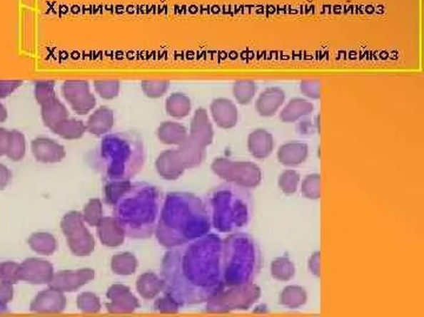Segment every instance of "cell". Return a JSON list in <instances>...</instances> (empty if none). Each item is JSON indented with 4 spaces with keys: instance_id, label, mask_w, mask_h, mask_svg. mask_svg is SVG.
<instances>
[{
    "instance_id": "obj_1",
    "label": "cell",
    "mask_w": 424,
    "mask_h": 317,
    "mask_svg": "<svg viewBox=\"0 0 424 317\" xmlns=\"http://www.w3.org/2000/svg\"><path fill=\"white\" fill-rule=\"evenodd\" d=\"M223 239L206 234L197 240L168 249L162 261L165 289L184 306L206 303L224 287L222 279Z\"/></svg>"
},
{
    "instance_id": "obj_2",
    "label": "cell",
    "mask_w": 424,
    "mask_h": 317,
    "mask_svg": "<svg viewBox=\"0 0 424 317\" xmlns=\"http://www.w3.org/2000/svg\"><path fill=\"white\" fill-rule=\"evenodd\" d=\"M211 228L206 204L195 194L175 192L165 197L153 234L162 247L172 249L204 237Z\"/></svg>"
},
{
    "instance_id": "obj_3",
    "label": "cell",
    "mask_w": 424,
    "mask_h": 317,
    "mask_svg": "<svg viewBox=\"0 0 424 317\" xmlns=\"http://www.w3.org/2000/svg\"><path fill=\"white\" fill-rule=\"evenodd\" d=\"M115 217L132 239H148L155 233L162 208V194L148 184H132L116 202Z\"/></svg>"
},
{
    "instance_id": "obj_4",
    "label": "cell",
    "mask_w": 424,
    "mask_h": 317,
    "mask_svg": "<svg viewBox=\"0 0 424 317\" xmlns=\"http://www.w3.org/2000/svg\"><path fill=\"white\" fill-rule=\"evenodd\" d=\"M94 161L108 180H130L144 164L143 142L135 134H108Z\"/></svg>"
},
{
    "instance_id": "obj_5",
    "label": "cell",
    "mask_w": 424,
    "mask_h": 317,
    "mask_svg": "<svg viewBox=\"0 0 424 317\" xmlns=\"http://www.w3.org/2000/svg\"><path fill=\"white\" fill-rule=\"evenodd\" d=\"M212 228L222 234L238 232L253 217V199L249 189L236 185H221L212 190L206 201Z\"/></svg>"
},
{
    "instance_id": "obj_6",
    "label": "cell",
    "mask_w": 424,
    "mask_h": 317,
    "mask_svg": "<svg viewBox=\"0 0 424 317\" xmlns=\"http://www.w3.org/2000/svg\"><path fill=\"white\" fill-rule=\"evenodd\" d=\"M261 249L251 235L230 233L222 244V279L226 287L251 284L261 269Z\"/></svg>"
},
{
    "instance_id": "obj_7",
    "label": "cell",
    "mask_w": 424,
    "mask_h": 317,
    "mask_svg": "<svg viewBox=\"0 0 424 317\" xmlns=\"http://www.w3.org/2000/svg\"><path fill=\"white\" fill-rule=\"evenodd\" d=\"M262 296L255 282L224 287L206 302V311L211 314H228L233 311H249Z\"/></svg>"
},
{
    "instance_id": "obj_8",
    "label": "cell",
    "mask_w": 424,
    "mask_h": 317,
    "mask_svg": "<svg viewBox=\"0 0 424 317\" xmlns=\"http://www.w3.org/2000/svg\"><path fill=\"white\" fill-rule=\"evenodd\" d=\"M212 173L229 184L253 189L262 182V170L253 161L231 160L229 157H217L212 161Z\"/></svg>"
},
{
    "instance_id": "obj_9",
    "label": "cell",
    "mask_w": 424,
    "mask_h": 317,
    "mask_svg": "<svg viewBox=\"0 0 424 317\" xmlns=\"http://www.w3.org/2000/svg\"><path fill=\"white\" fill-rule=\"evenodd\" d=\"M61 228L66 237L71 253L79 257L91 255L96 248V240L88 228L85 227V221L81 212L65 214L61 219Z\"/></svg>"
},
{
    "instance_id": "obj_10",
    "label": "cell",
    "mask_w": 424,
    "mask_h": 317,
    "mask_svg": "<svg viewBox=\"0 0 424 317\" xmlns=\"http://www.w3.org/2000/svg\"><path fill=\"white\" fill-rule=\"evenodd\" d=\"M61 94L71 108L79 115L90 113L97 104L88 81H65L61 85Z\"/></svg>"
},
{
    "instance_id": "obj_11",
    "label": "cell",
    "mask_w": 424,
    "mask_h": 317,
    "mask_svg": "<svg viewBox=\"0 0 424 317\" xmlns=\"http://www.w3.org/2000/svg\"><path fill=\"white\" fill-rule=\"evenodd\" d=\"M94 277L96 271L91 268H81L77 271H61L54 273L50 284L47 286L61 293H72L91 282Z\"/></svg>"
},
{
    "instance_id": "obj_12",
    "label": "cell",
    "mask_w": 424,
    "mask_h": 317,
    "mask_svg": "<svg viewBox=\"0 0 424 317\" xmlns=\"http://www.w3.org/2000/svg\"><path fill=\"white\" fill-rule=\"evenodd\" d=\"M106 297L108 302L105 303V308L112 314H131L141 307L138 298L124 284L111 286L108 289Z\"/></svg>"
},
{
    "instance_id": "obj_13",
    "label": "cell",
    "mask_w": 424,
    "mask_h": 317,
    "mask_svg": "<svg viewBox=\"0 0 424 317\" xmlns=\"http://www.w3.org/2000/svg\"><path fill=\"white\" fill-rule=\"evenodd\" d=\"M19 281L31 284H49L54 276V266L38 257H30L19 264Z\"/></svg>"
},
{
    "instance_id": "obj_14",
    "label": "cell",
    "mask_w": 424,
    "mask_h": 317,
    "mask_svg": "<svg viewBox=\"0 0 424 317\" xmlns=\"http://www.w3.org/2000/svg\"><path fill=\"white\" fill-rule=\"evenodd\" d=\"M68 306L65 293L49 287L34 297L30 304V311L38 314H59Z\"/></svg>"
},
{
    "instance_id": "obj_15",
    "label": "cell",
    "mask_w": 424,
    "mask_h": 317,
    "mask_svg": "<svg viewBox=\"0 0 424 317\" xmlns=\"http://www.w3.org/2000/svg\"><path fill=\"white\" fill-rule=\"evenodd\" d=\"M156 170L159 177L165 180H177L186 170L182 155L177 148L166 150L159 154L155 162Z\"/></svg>"
},
{
    "instance_id": "obj_16",
    "label": "cell",
    "mask_w": 424,
    "mask_h": 317,
    "mask_svg": "<svg viewBox=\"0 0 424 317\" xmlns=\"http://www.w3.org/2000/svg\"><path fill=\"white\" fill-rule=\"evenodd\" d=\"M34 159L41 164H57L66 157L65 148L50 137H36L31 142Z\"/></svg>"
},
{
    "instance_id": "obj_17",
    "label": "cell",
    "mask_w": 424,
    "mask_h": 317,
    "mask_svg": "<svg viewBox=\"0 0 424 317\" xmlns=\"http://www.w3.org/2000/svg\"><path fill=\"white\" fill-rule=\"evenodd\" d=\"M210 113L217 126L231 130L238 124V108L226 98H217L210 105Z\"/></svg>"
},
{
    "instance_id": "obj_18",
    "label": "cell",
    "mask_w": 424,
    "mask_h": 317,
    "mask_svg": "<svg viewBox=\"0 0 424 317\" xmlns=\"http://www.w3.org/2000/svg\"><path fill=\"white\" fill-rule=\"evenodd\" d=\"M188 137L204 147H208L212 144L213 137H215V132H213V127H212L206 108L201 107L198 110H196L191 119V124H190Z\"/></svg>"
},
{
    "instance_id": "obj_19",
    "label": "cell",
    "mask_w": 424,
    "mask_h": 317,
    "mask_svg": "<svg viewBox=\"0 0 424 317\" xmlns=\"http://www.w3.org/2000/svg\"><path fill=\"white\" fill-rule=\"evenodd\" d=\"M101 244L108 248H117L124 242L126 234L115 217H104L96 226Z\"/></svg>"
},
{
    "instance_id": "obj_20",
    "label": "cell",
    "mask_w": 424,
    "mask_h": 317,
    "mask_svg": "<svg viewBox=\"0 0 424 317\" xmlns=\"http://www.w3.org/2000/svg\"><path fill=\"white\" fill-rule=\"evenodd\" d=\"M275 148V139L269 130L257 128L248 137V150L251 157L258 160L269 157Z\"/></svg>"
},
{
    "instance_id": "obj_21",
    "label": "cell",
    "mask_w": 424,
    "mask_h": 317,
    "mask_svg": "<svg viewBox=\"0 0 424 317\" xmlns=\"http://www.w3.org/2000/svg\"><path fill=\"white\" fill-rule=\"evenodd\" d=\"M309 157V146L300 141H289L277 150V160L286 167H296L304 164Z\"/></svg>"
},
{
    "instance_id": "obj_22",
    "label": "cell",
    "mask_w": 424,
    "mask_h": 317,
    "mask_svg": "<svg viewBox=\"0 0 424 317\" xmlns=\"http://www.w3.org/2000/svg\"><path fill=\"white\" fill-rule=\"evenodd\" d=\"M286 101V92L280 87H269L259 94L256 101L257 113L261 117H273Z\"/></svg>"
},
{
    "instance_id": "obj_23",
    "label": "cell",
    "mask_w": 424,
    "mask_h": 317,
    "mask_svg": "<svg viewBox=\"0 0 424 317\" xmlns=\"http://www.w3.org/2000/svg\"><path fill=\"white\" fill-rule=\"evenodd\" d=\"M85 125L89 133L96 137H104L115 126V113L108 107H99L89 117Z\"/></svg>"
},
{
    "instance_id": "obj_24",
    "label": "cell",
    "mask_w": 424,
    "mask_h": 317,
    "mask_svg": "<svg viewBox=\"0 0 424 317\" xmlns=\"http://www.w3.org/2000/svg\"><path fill=\"white\" fill-rule=\"evenodd\" d=\"M136 288L141 298L148 301L155 300L156 297L159 296L164 291L165 282L162 275L146 271L144 274L139 275Z\"/></svg>"
},
{
    "instance_id": "obj_25",
    "label": "cell",
    "mask_w": 424,
    "mask_h": 317,
    "mask_svg": "<svg viewBox=\"0 0 424 317\" xmlns=\"http://www.w3.org/2000/svg\"><path fill=\"white\" fill-rule=\"evenodd\" d=\"M157 137L163 145L177 146L182 145L188 137V132L186 126L175 121H164L157 128Z\"/></svg>"
},
{
    "instance_id": "obj_26",
    "label": "cell",
    "mask_w": 424,
    "mask_h": 317,
    "mask_svg": "<svg viewBox=\"0 0 424 317\" xmlns=\"http://www.w3.org/2000/svg\"><path fill=\"white\" fill-rule=\"evenodd\" d=\"M315 106L302 98H293L281 110L280 119L286 124H293L313 113Z\"/></svg>"
},
{
    "instance_id": "obj_27",
    "label": "cell",
    "mask_w": 424,
    "mask_h": 317,
    "mask_svg": "<svg viewBox=\"0 0 424 317\" xmlns=\"http://www.w3.org/2000/svg\"><path fill=\"white\" fill-rule=\"evenodd\" d=\"M179 153L182 155L183 161L186 164V170L198 167L206 160V147L192 140L191 137H186L182 145H179Z\"/></svg>"
},
{
    "instance_id": "obj_28",
    "label": "cell",
    "mask_w": 424,
    "mask_h": 317,
    "mask_svg": "<svg viewBox=\"0 0 424 317\" xmlns=\"http://www.w3.org/2000/svg\"><path fill=\"white\" fill-rule=\"evenodd\" d=\"M41 110L43 123L51 130H54L58 124H61V121L65 120L66 118L70 117L68 108L58 98L41 106Z\"/></svg>"
},
{
    "instance_id": "obj_29",
    "label": "cell",
    "mask_w": 424,
    "mask_h": 317,
    "mask_svg": "<svg viewBox=\"0 0 424 317\" xmlns=\"http://www.w3.org/2000/svg\"><path fill=\"white\" fill-rule=\"evenodd\" d=\"M278 302L288 309H300L308 302V291L306 288L297 284L286 286L278 295Z\"/></svg>"
},
{
    "instance_id": "obj_30",
    "label": "cell",
    "mask_w": 424,
    "mask_h": 317,
    "mask_svg": "<svg viewBox=\"0 0 424 317\" xmlns=\"http://www.w3.org/2000/svg\"><path fill=\"white\" fill-rule=\"evenodd\" d=\"M27 244L34 253L43 255V256H50L54 251H57L58 241L52 234L46 232H38L34 233L29 237Z\"/></svg>"
},
{
    "instance_id": "obj_31",
    "label": "cell",
    "mask_w": 424,
    "mask_h": 317,
    "mask_svg": "<svg viewBox=\"0 0 424 317\" xmlns=\"http://www.w3.org/2000/svg\"><path fill=\"white\" fill-rule=\"evenodd\" d=\"M165 110L170 117L183 119L191 112V100L186 94L172 93L165 101Z\"/></svg>"
},
{
    "instance_id": "obj_32",
    "label": "cell",
    "mask_w": 424,
    "mask_h": 317,
    "mask_svg": "<svg viewBox=\"0 0 424 317\" xmlns=\"http://www.w3.org/2000/svg\"><path fill=\"white\" fill-rule=\"evenodd\" d=\"M52 132L65 140H77L86 132V125L84 124V121L69 117L54 127Z\"/></svg>"
},
{
    "instance_id": "obj_33",
    "label": "cell",
    "mask_w": 424,
    "mask_h": 317,
    "mask_svg": "<svg viewBox=\"0 0 424 317\" xmlns=\"http://www.w3.org/2000/svg\"><path fill=\"white\" fill-rule=\"evenodd\" d=\"M270 274L280 282H289L296 275V267L289 256H278L270 264Z\"/></svg>"
},
{
    "instance_id": "obj_34",
    "label": "cell",
    "mask_w": 424,
    "mask_h": 317,
    "mask_svg": "<svg viewBox=\"0 0 424 317\" xmlns=\"http://www.w3.org/2000/svg\"><path fill=\"white\" fill-rule=\"evenodd\" d=\"M138 268V260L132 253L116 254L111 257V271L119 276L135 274Z\"/></svg>"
},
{
    "instance_id": "obj_35",
    "label": "cell",
    "mask_w": 424,
    "mask_h": 317,
    "mask_svg": "<svg viewBox=\"0 0 424 317\" xmlns=\"http://www.w3.org/2000/svg\"><path fill=\"white\" fill-rule=\"evenodd\" d=\"M184 307L182 301L176 296L171 291L164 289L162 294L156 297L155 308L156 311H159L162 314H176Z\"/></svg>"
},
{
    "instance_id": "obj_36",
    "label": "cell",
    "mask_w": 424,
    "mask_h": 317,
    "mask_svg": "<svg viewBox=\"0 0 424 317\" xmlns=\"http://www.w3.org/2000/svg\"><path fill=\"white\" fill-rule=\"evenodd\" d=\"M258 86L255 81H236L233 86V94L237 103L241 105H249L257 94Z\"/></svg>"
},
{
    "instance_id": "obj_37",
    "label": "cell",
    "mask_w": 424,
    "mask_h": 317,
    "mask_svg": "<svg viewBox=\"0 0 424 317\" xmlns=\"http://www.w3.org/2000/svg\"><path fill=\"white\" fill-rule=\"evenodd\" d=\"M130 180H110L104 187V199L106 204L115 206L119 199L131 188Z\"/></svg>"
},
{
    "instance_id": "obj_38",
    "label": "cell",
    "mask_w": 424,
    "mask_h": 317,
    "mask_svg": "<svg viewBox=\"0 0 424 317\" xmlns=\"http://www.w3.org/2000/svg\"><path fill=\"white\" fill-rule=\"evenodd\" d=\"M26 154V139L19 130H11L10 144L6 157L12 161L23 160Z\"/></svg>"
},
{
    "instance_id": "obj_39",
    "label": "cell",
    "mask_w": 424,
    "mask_h": 317,
    "mask_svg": "<svg viewBox=\"0 0 424 317\" xmlns=\"http://www.w3.org/2000/svg\"><path fill=\"white\" fill-rule=\"evenodd\" d=\"M301 174L295 170H283L278 177L277 185L281 192L286 195H293L296 193L301 185Z\"/></svg>"
},
{
    "instance_id": "obj_40",
    "label": "cell",
    "mask_w": 424,
    "mask_h": 317,
    "mask_svg": "<svg viewBox=\"0 0 424 317\" xmlns=\"http://www.w3.org/2000/svg\"><path fill=\"white\" fill-rule=\"evenodd\" d=\"M301 193L308 200H320V175L313 173L306 175L301 180Z\"/></svg>"
},
{
    "instance_id": "obj_41",
    "label": "cell",
    "mask_w": 424,
    "mask_h": 317,
    "mask_svg": "<svg viewBox=\"0 0 424 317\" xmlns=\"http://www.w3.org/2000/svg\"><path fill=\"white\" fill-rule=\"evenodd\" d=\"M81 217L84 219L85 224L96 227L101 219L104 217L103 214V202L99 199H91L85 204L84 209L81 212Z\"/></svg>"
},
{
    "instance_id": "obj_42",
    "label": "cell",
    "mask_w": 424,
    "mask_h": 317,
    "mask_svg": "<svg viewBox=\"0 0 424 317\" xmlns=\"http://www.w3.org/2000/svg\"><path fill=\"white\" fill-rule=\"evenodd\" d=\"M34 98L39 106L57 99L56 83L50 80L37 81L34 84Z\"/></svg>"
},
{
    "instance_id": "obj_43",
    "label": "cell",
    "mask_w": 424,
    "mask_h": 317,
    "mask_svg": "<svg viewBox=\"0 0 424 317\" xmlns=\"http://www.w3.org/2000/svg\"><path fill=\"white\" fill-rule=\"evenodd\" d=\"M76 303L78 309L85 314H96L98 311H101L103 307L101 298L91 291H84L78 295Z\"/></svg>"
},
{
    "instance_id": "obj_44",
    "label": "cell",
    "mask_w": 424,
    "mask_h": 317,
    "mask_svg": "<svg viewBox=\"0 0 424 317\" xmlns=\"http://www.w3.org/2000/svg\"><path fill=\"white\" fill-rule=\"evenodd\" d=\"M94 90L105 100H112L119 95L121 83L117 80H97L94 83Z\"/></svg>"
},
{
    "instance_id": "obj_45",
    "label": "cell",
    "mask_w": 424,
    "mask_h": 317,
    "mask_svg": "<svg viewBox=\"0 0 424 317\" xmlns=\"http://www.w3.org/2000/svg\"><path fill=\"white\" fill-rule=\"evenodd\" d=\"M170 85L171 84L168 81L164 80H144L141 81V86L146 97L158 99L168 92Z\"/></svg>"
},
{
    "instance_id": "obj_46",
    "label": "cell",
    "mask_w": 424,
    "mask_h": 317,
    "mask_svg": "<svg viewBox=\"0 0 424 317\" xmlns=\"http://www.w3.org/2000/svg\"><path fill=\"white\" fill-rule=\"evenodd\" d=\"M21 81H0V101L4 98L9 97L11 93H14L18 87H21ZM7 115H9V113H7L6 107L0 103V123H4V121L6 120Z\"/></svg>"
},
{
    "instance_id": "obj_47",
    "label": "cell",
    "mask_w": 424,
    "mask_h": 317,
    "mask_svg": "<svg viewBox=\"0 0 424 317\" xmlns=\"http://www.w3.org/2000/svg\"><path fill=\"white\" fill-rule=\"evenodd\" d=\"M19 264L7 261L0 264V281L9 282V284H16L19 282Z\"/></svg>"
},
{
    "instance_id": "obj_48",
    "label": "cell",
    "mask_w": 424,
    "mask_h": 317,
    "mask_svg": "<svg viewBox=\"0 0 424 317\" xmlns=\"http://www.w3.org/2000/svg\"><path fill=\"white\" fill-rule=\"evenodd\" d=\"M320 88L322 84L320 80L311 79V80H303L301 83L300 90L302 94L311 100H318L320 98Z\"/></svg>"
},
{
    "instance_id": "obj_49",
    "label": "cell",
    "mask_w": 424,
    "mask_h": 317,
    "mask_svg": "<svg viewBox=\"0 0 424 317\" xmlns=\"http://www.w3.org/2000/svg\"><path fill=\"white\" fill-rule=\"evenodd\" d=\"M14 284L0 281V304L7 306L11 301L14 300Z\"/></svg>"
},
{
    "instance_id": "obj_50",
    "label": "cell",
    "mask_w": 424,
    "mask_h": 317,
    "mask_svg": "<svg viewBox=\"0 0 424 317\" xmlns=\"http://www.w3.org/2000/svg\"><path fill=\"white\" fill-rule=\"evenodd\" d=\"M300 123L297 124L296 130L297 133L301 134V135H306V137H309V135H313V134L316 133L317 130H318V125L313 124V121L309 120V119H301Z\"/></svg>"
},
{
    "instance_id": "obj_51",
    "label": "cell",
    "mask_w": 424,
    "mask_h": 317,
    "mask_svg": "<svg viewBox=\"0 0 424 317\" xmlns=\"http://www.w3.org/2000/svg\"><path fill=\"white\" fill-rule=\"evenodd\" d=\"M308 271L313 276H320V253L315 251L308 257Z\"/></svg>"
},
{
    "instance_id": "obj_52",
    "label": "cell",
    "mask_w": 424,
    "mask_h": 317,
    "mask_svg": "<svg viewBox=\"0 0 424 317\" xmlns=\"http://www.w3.org/2000/svg\"><path fill=\"white\" fill-rule=\"evenodd\" d=\"M11 130L0 128V157L6 155L7 148L10 144Z\"/></svg>"
},
{
    "instance_id": "obj_53",
    "label": "cell",
    "mask_w": 424,
    "mask_h": 317,
    "mask_svg": "<svg viewBox=\"0 0 424 317\" xmlns=\"http://www.w3.org/2000/svg\"><path fill=\"white\" fill-rule=\"evenodd\" d=\"M12 179L10 170L5 165L0 164V190H4L9 186Z\"/></svg>"
},
{
    "instance_id": "obj_54",
    "label": "cell",
    "mask_w": 424,
    "mask_h": 317,
    "mask_svg": "<svg viewBox=\"0 0 424 317\" xmlns=\"http://www.w3.org/2000/svg\"><path fill=\"white\" fill-rule=\"evenodd\" d=\"M268 307L264 306V304H261V306H256V307L253 308V313H256V314H264V313H268Z\"/></svg>"
}]
</instances>
